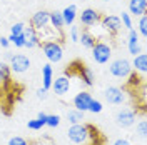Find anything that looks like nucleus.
<instances>
[{
    "label": "nucleus",
    "mask_w": 147,
    "mask_h": 145,
    "mask_svg": "<svg viewBox=\"0 0 147 145\" xmlns=\"http://www.w3.org/2000/svg\"><path fill=\"white\" fill-rule=\"evenodd\" d=\"M92 130H94L92 125H87L84 122L82 124H74L67 130V137H69L70 142L77 145H87L92 137Z\"/></svg>",
    "instance_id": "f257e3e1"
},
{
    "label": "nucleus",
    "mask_w": 147,
    "mask_h": 145,
    "mask_svg": "<svg viewBox=\"0 0 147 145\" xmlns=\"http://www.w3.org/2000/svg\"><path fill=\"white\" fill-rule=\"evenodd\" d=\"M44 55L47 57V60L50 64H59L62 58H64V48L62 44L57 42V40H47V42H40Z\"/></svg>",
    "instance_id": "f03ea898"
},
{
    "label": "nucleus",
    "mask_w": 147,
    "mask_h": 145,
    "mask_svg": "<svg viewBox=\"0 0 147 145\" xmlns=\"http://www.w3.org/2000/svg\"><path fill=\"white\" fill-rule=\"evenodd\" d=\"M90 50H92V57L97 64H107L110 55H112V47L107 42H102V40H97Z\"/></svg>",
    "instance_id": "7ed1b4c3"
},
{
    "label": "nucleus",
    "mask_w": 147,
    "mask_h": 145,
    "mask_svg": "<svg viewBox=\"0 0 147 145\" xmlns=\"http://www.w3.org/2000/svg\"><path fill=\"white\" fill-rule=\"evenodd\" d=\"M110 73L114 75V77H117V79H125L129 77V73L132 72V65L129 60L125 58H117V60H114L109 67Z\"/></svg>",
    "instance_id": "20e7f679"
},
{
    "label": "nucleus",
    "mask_w": 147,
    "mask_h": 145,
    "mask_svg": "<svg viewBox=\"0 0 147 145\" xmlns=\"http://www.w3.org/2000/svg\"><path fill=\"white\" fill-rule=\"evenodd\" d=\"M99 22H100V27L105 30V34H109V35H115L122 30V23L117 15H104V17H100Z\"/></svg>",
    "instance_id": "39448f33"
},
{
    "label": "nucleus",
    "mask_w": 147,
    "mask_h": 145,
    "mask_svg": "<svg viewBox=\"0 0 147 145\" xmlns=\"http://www.w3.org/2000/svg\"><path fill=\"white\" fill-rule=\"evenodd\" d=\"M28 68H30V60H28L27 55H24V54L12 55V58H10V70L13 73H25Z\"/></svg>",
    "instance_id": "423d86ee"
},
{
    "label": "nucleus",
    "mask_w": 147,
    "mask_h": 145,
    "mask_svg": "<svg viewBox=\"0 0 147 145\" xmlns=\"http://www.w3.org/2000/svg\"><path fill=\"white\" fill-rule=\"evenodd\" d=\"M70 87H72V80H70V77H67V75H60V77H57L55 80H52V90H54L55 95H59V97H64L69 93L70 90Z\"/></svg>",
    "instance_id": "0eeeda50"
},
{
    "label": "nucleus",
    "mask_w": 147,
    "mask_h": 145,
    "mask_svg": "<svg viewBox=\"0 0 147 145\" xmlns=\"http://www.w3.org/2000/svg\"><path fill=\"white\" fill-rule=\"evenodd\" d=\"M136 112L130 109H122L117 112V115H115V124L122 128H129L132 127L134 124H136Z\"/></svg>",
    "instance_id": "6e6552de"
},
{
    "label": "nucleus",
    "mask_w": 147,
    "mask_h": 145,
    "mask_svg": "<svg viewBox=\"0 0 147 145\" xmlns=\"http://www.w3.org/2000/svg\"><path fill=\"white\" fill-rule=\"evenodd\" d=\"M104 97L112 105H120V103H124L125 99H127L125 97V92L122 90V89H119V87H109V89H105Z\"/></svg>",
    "instance_id": "1a4fd4ad"
},
{
    "label": "nucleus",
    "mask_w": 147,
    "mask_h": 145,
    "mask_svg": "<svg viewBox=\"0 0 147 145\" xmlns=\"http://www.w3.org/2000/svg\"><path fill=\"white\" fill-rule=\"evenodd\" d=\"M79 20H80V23H82L84 27H94V25H97L99 23V20H100V13L97 12V10L94 9H85L82 10V13L79 15Z\"/></svg>",
    "instance_id": "9d476101"
},
{
    "label": "nucleus",
    "mask_w": 147,
    "mask_h": 145,
    "mask_svg": "<svg viewBox=\"0 0 147 145\" xmlns=\"http://www.w3.org/2000/svg\"><path fill=\"white\" fill-rule=\"evenodd\" d=\"M72 102H74V107H75V109L85 113V112H89V105H90V102H92V95L85 90L77 92Z\"/></svg>",
    "instance_id": "9b49d317"
},
{
    "label": "nucleus",
    "mask_w": 147,
    "mask_h": 145,
    "mask_svg": "<svg viewBox=\"0 0 147 145\" xmlns=\"http://www.w3.org/2000/svg\"><path fill=\"white\" fill-rule=\"evenodd\" d=\"M30 25L35 28V32L44 30L45 27L50 25V13H49V12H44V10L37 12L35 15L30 18Z\"/></svg>",
    "instance_id": "f8f14e48"
},
{
    "label": "nucleus",
    "mask_w": 147,
    "mask_h": 145,
    "mask_svg": "<svg viewBox=\"0 0 147 145\" xmlns=\"http://www.w3.org/2000/svg\"><path fill=\"white\" fill-rule=\"evenodd\" d=\"M127 48H129V54L130 55H136L142 52V45H140V38H139L137 30L130 28L129 30V40H127Z\"/></svg>",
    "instance_id": "ddd939ff"
},
{
    "label": "nucleus",
    "mask_w": 147,
    "mask_h": 145,
    "mask_svg": "<svg viewBox=\"0 0 147 145\" xmlns=\"http://www.w3.org/2000/svg\"><path fill=\"white\" fill-rule=\"evenodd\" d=\"M24 38H25V47L27 48H35V47L40 45V40H38V35H37L35 28L32 27H25L24 28Z\"/></svg>",
    "instance_id": "4468645a"
},
{
    "label": "nucleus",
    "mask_w": 147,
    "mask_h": 145,
    "mask_svg": "<svg viewBox=\"0 0 147 145\" xmlns=\"http://www.w3.org/2000/svg\"><path fill=\"white\" fill-rule=\"evenodd\" d=\"M147 12V0H129V13L140 17Z\"/></svg>",
    "instance_id": "2eb2a0df"
},
{
    "label": "nucleus",
    "mask_w": 147,
    "mask_h": 145,
    "mask_svg": "<svg viewBox=\"0 0 147 145\" xmlns=\"http://www.w3.org/2000/svg\"><path fill=\"white\" fill-rule=\"evenodd\" d=\"M132 70H136V73H140V75H146V70H147V55L144 52H140L134 57L132 60Z\"/></svg>",
    "instance_id": "dca6fc26"
},
{
    "label": "nucleus",
    "mask_w": 147,
    "mask_h": 145,
    "mask_svg": "<svg viewBox=\"0 0 147 145\" xmlns=\"http://www.w3.org/2000/svg\"><path fill=\"white\" fill-rule=\"evenodd\" d=\"M79 79L87 87L94 85V72H92V68H89L87 65H80L79 67Z\"/></svg>",
    "instance_id": "f3484780"
},
{
    "label": "nucleus",
    "mask_w": 147,
    "mask_h": 145,
    "mask_svg": "<svg viewBox=\"0 0 147 145\" xmlns=\"http://www.w3.org/2000/svg\"><path fill=\"white\" fill-rule=\"evenodd\" d=\"M62 18H64V25H74V22H75V18H77V7L75 5H69V7H65L62 12Z\"/></svg>",
    "instance_id": "a211bd4d"
},
{
    "label": "nucleus",
    "mask_w": 147,
    "mask_h": 145,
    "mask_svg": "<svg viewBox=\"0 0 147 145\" xmlns=\"http://www.w3.org/2000/svg\"><path fill=\"white\" fill-rule=\"evenodd\" d=\"M52 80H54V68L50 64H45L42 67V82H44V89H50L52 87Z\"/></svg>",
    "instance_id": "6ab92c4d"
},
{
    "label": "nucleus",
    "mask_w": 147,
    "mask_h": 145,
    "mask_svg": "<svg viewBox=\"0 0 147 145\" xmlns=\"http://www.w3.org/2000/svg\"><path fill=\"white\" fill-rule=\"evenodd\" d=\"M79 42L82 44L85 48H92V47L95 45V42H97V38L92 35L89 30H85V32H82L80 35H79Z\"/></svg>",
    "instance_id": "aec40b11"
},
{
    "label": "nucleus",
    "mask_w": 147,
    "mask_h": 145,
    "mask_svg": "<svg viewBox=\"0 0 147 145\" xmlns=\"http://www.w3.org/2000/svg\"><path fill=\"white\" fill-rule=\"evenodd\" d=\"M67 120H69L70 125H74V124H82L84 120H85V117H84V112L74 109L70 112H67Z\"/></svg>",
    "instance_id": "412c9836"
},
{
    "label": "nucleus",
    "mask_w": 147,
    "mask_h": 145,
    "mask_svg": "<svg viewBox=\"0 0 147 145\" xmlns=\"http://www.w3.org/2000/svg\"><path fill=\"white\" fill-rule=\"evenodd\" d=\"M50 27L57 28V30H62V27H64V18H62V13L60 12H52L50 13Z\"/></svg>",
    "instance_id": "4be33fe9"
},
{
    "label": "nucleus",
    "mask_w": 147,
    "mask_h": 145,
    "mask_svg": "<svg viewBox=\"0 0 147 145\" xmlns=\"http://www.w3.org/2000/svg\"><path fill=\"white\" fill-rule=\"evenodd\" d=\"M10 73H12V70H10V65L5 64V62H0V82L10 80Z\"/></svg>",
    "instance_id": "5701e85b"
},
{
    "label": "nucleus",
    "mask_w": 147,
    "mask_h": 145,
    "mask_svg": "<svg viewBox=\"0 0 147 145\" xmlns=\"http://www.w3.org/2000/svg\"><path fill=\"white\" fill-rule=\"evenodd\" d=\"M9 42L12 45L18 47V48H24V47H25V38H24V35H12V34H10Z\"/></svg>",
    "instance_id": "b1692460"
},
{
    "label": "nucleus",
    "mask_w": 147,
    "mask_h": 145,
    "mask_svg": "<svg viewBox=\"0 0 147 145\" xmlns=\"http://www.w3.org/2000/svg\"><path fill=\"white\" fill-rule=\"evenodd\" d=\"M120 23H122V27H125V28H132V17H130V13L129 12H122L120 13Z\"/></svg>",
    "instance_id": "393cba45"
},
{
    "label": "nucleus",
    "mask_w": 147,
    "mask_h": 145,
    "mask_svg": "<svg viewBox=\"0 0 147 145\" xmlns=\"http://www.w3.org/2000/svg\"><path fill=\"white\" fill-rule=\"evenodd\" d=\"M137 34H140L142 37L147 35V17L146 15H140V17H139V30H137Z\"/></svg>",
    "instance_id": "a878e982"
},
{
    "label": "nucleus",
    "mask_w": 147,
    "mask_h": 145,
    "mask_svg": "<svg viewBox=\"0 0 147 145\" xmlns=\"http://www.w3.org/2000/svg\"><path fill=\"white\" fill-rule=\"evenodd\" d=\"M102 109H104V105H102V102H100V100L92 99L90 105H89V112H92V113H100Z\"/></svg>",
    "instance_id": "bb28decb"
},
{
    "label": "nucleus",
    "mask_w": 147,
    "mask_h": 145,
    "mask_svg": "<svg viewBox=\"0 0 147 145\" xmlns=\"http://www.w3.org/2000/svg\"><path fill=\"white\" fill-rule=\"evenodd\" d=\"M45 125L47 127H59L60 125V117L59 115H47V120H45Z\"/></svg>",
    "instance_id": "cd10ccee"
},
{
    "label": "nucleus",
    "mask_w": 147,
    "mask_h": 145,
    "mask_svg": "<svg viewBox=\"0 0 147 145\" xmlns=\"http://www.w3.org/2000/svg\"><path fill=\"white\" fill-rule=\"evenodd\" d=\"M136 130H137V135L144 140L146 135H147V124H146V120H140V122L137 124V128H136Z\"/></svg>",
    "instance_id": "c85d7f7f"
},
{
    "label": "nucleus",
    "mask_w": 147,
    "mask_h": 145,
    "mask_svg": "<svg viewBox=\"0 0 147 145\" xmlns=\"http://www.w3.org/2000/svg\"><path fill=\"white\" fill-rule=\"evenodd\" d=\"M24 28H25V25H24L22 22H17V23H13V25L10 27V34H12V35H22V34H24Z\"/></svg>",
    "instance_id": "c756f323"
},
{
    "label": "nucleus",
    "mask_w": 147,
    "mask_h": 145,
    "mask_svg": "<svg viewBox=\"0 0 147 145\" xmlns=\"http://www.w3.org/2000/svg\"><path fill=\"white\" fill-rule=\"evenodd\" d=\"M27 127L30 128V130H40V128L45 127V125H44L38 118H35V120H28V122H27Z\"/></svg>",
    "instance_id": "7c9ffc66"
},
{
    "label": "nucleus",
    "mask_w": 147,
    "mask_h": 145,
    "mask_svg": "<svg viewBox=\"0 0 147 145\" xmlns=\"http://www.w3.org/2000/svg\"><path fill=\"white\" fill-rule=\"evenodd\" d=\"M9 145H30L24 137H12L9 140Z\"/></svg>",
    "instance_id": "2f4dec72"
},
{
    "label": "nucleus",
    "mask_w": 147,
    "mask_h": 145,
    "mask_svg": "<svg viewBox=\"0 0 147 145\" xmlns=\"http://www.w3.org/2000/svg\"><path fill=\"white\" fill-rule=\"evenodd\" d=\"M79 35H80L79 27H74V25H70V40H72V42H79Z\"/></svg>",
    "instance_id": "473e14b6"
},
{
    "label": "nucleus",
    "mask_w": 147,
    "mask_h": 145,
    "mask_svg": "<svg viewBox=\"0 0 147 145\" xmlns=\"http://www.w3.org/2000/svg\"><path fill=\"white\" fill-rule=\"evenodd\" d=\"M47 89H44V87H42V89H38V90H37V99L38 100H45L47 99Z\"/></svg>",
    "instance_id": "72a5a7b5"
},
{
    "label": "nucleus",
    "mask_w": 147,
    "mask_h": 145,
    "mask_svg": "<svg viewBox=\"0 0 147 145\" xmlns=\"http://www.w3.org/2000/svg\"><path fill=\"white\" fill-rule=\"evenodd\" d=\"M114 145H132V144H130V140H127V138H117L114 142Z\"/></svg>",
    "instance_id": "f704fd0d"
},
{
    "label": "nucleus",
    "mask_w": 147,
    "mask_h": 145,
    "mask_svg": "<svg viewBox=\"0 0 147 145\" xmlns=\"http://www.w3.org/2000/svg\"><path fill=\"white\" fill-rule=\"evenodd\" d=\"M0 45L3 47V48H7V47L10 45V42H9V38L7 37H0Z\"/></svg>",
    "instance_id": "c9c22d12"
},
{
    "label": "nucleus",
    "mask_w": 147,
    "mask_h": 145,
    "mask_svg": "<svg viewBox=\"0 0 147 145\" xmlns=\"http://www.w3.org/2000/svg\"><path fill=\"white\" fill-rule=\"evenodd\" d=\"M37 118H38V120H40V122H42V124L45 125V120H47V113H44V112H40V113L37 115Z\"/></svg>",
    "instance_id": "e433bc0d"
},
{
    "label": "nucleus",
    "mask_w": 147,
    "mask_h": 145,
    "mask_svg": "<svg viewBox=\"0 0 147 145\" xmlns=\"http://www.w3.org/2000/svg\"><path fill=\"white\" fill-rule=\"evenodd\" d=\"M5 58H7V60H10V58H12V54H9V52H7V54H5Z\"/></svg>",
    "instance_id": "4c0bfd02"
},
{
    "label": "nucleus",
    "mask_w": 147,
    "mask_h": 145,
    "mask_svg": "<svg viewBox=\"0 0 147 145\" xmlns=\"http://www.w3.org/2000/svg\"><path fill=\"white\" fill-rule=\"evenodd\" d=\"M102 2H110V0H102Z\"/></svg>",
    "instance_id": "58836bf2"
}]
</instances>
